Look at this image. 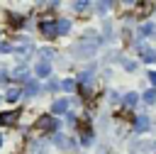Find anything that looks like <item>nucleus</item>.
<instances>
[{
    "label": "nucleus",
    "instance_id": "obj_1",
    "mask_svg": "<svg viewBox=\"0 0 156 154\" xmlns=\"http://www.w3.org/2000/svg\"><path fill=\"white\" fill-rule=\"evenodd\" d=\"M95 49H98V37L85 34V37L73 46V56H78V59H90V56L95 54Z\"/></svg>",
    "mask_w": 156,
    "mask_h": 154
},
{
    "label": "nucleus",
    "instance_id": "obj_2",
    "mask_svg": "<svg viewBox=\"0 0 156 154\" xmlns=\"http://www.w3.org/2000/svg\"><path fill=\"white\" fill-rule=\"evenodd\" d=\"M56 127H58V122H56L54 117H49V115L39 117L37 125H34V130H39V132H49V130H56Z\"/></svg>",
    "mask_w": 156,
    "mask_h": 154
},
{
    "label": "nucleus",
    "instance_id": "obj_3",
    "mask_svg": "<svg viewBox=\"0 0 156 154\" xmlns=\"http://www.w3.org/2000/svg\"><path fill=\"white\" fill-rule=\"evenodd\" d=\"M39 29H41V34L54 37V34H56V22H51L49 17H44V20H41V24H39Z\"/></svg>",
    "mask_w": 156,
    "mask_h": 154
},
{
    "label": "nucleus",
    "instance_id": "obj_4",
    "mask_svg": "<svg viewBox=\"0 0 156 154\" xmlns=\"http://www.w3.org/2000/svg\"><path fill=\"white\" fill-rule=\"evenodd\" d=\"M34 71H37V76H41V78H46V76L51 73V64H49V61H39V64L34 66Z\"/></svg>",
    "mask_w": 156,
    "mask_h": 154
},
{
    "label": "nucleus",
    "instance_id": "obj_5",
    "mask_svg": "<svg viewBox=\"0 0 156 154\" xmlns=\"http://www.w3.org/2000/svg\"><path fill=\"white\" fill-rule=\"evenodd\" d=\"M51 110H54L56 115H61V112H66V110H68V100H66V98H58V100H54V105H51Z\"/></svg>",
    "mask_w": 156,
    "mask_h": 154
},
{
    "label": "nucleus",
    "instance_id": "obj_6",
    "mask_svg": "<svg viewBox=\"0 0 156 154\" xmlns=\"http://www.w3.org/2000/svg\"><path fill=\"white\" fill-rule=\"evenodd\" d=\"M146 127H149V117L146 115H139L134 120V132H146Z\"/></svg>",
    "mask_w": 156,
    "mask_h": 154
},
{
    "label": "nucleus",
    "instance_id": "obj_7",
    "mask_svg": "<svg viewBox=\"0 0 156 154\" xmlns=\"http://www.w3.org/2000/svg\"><path fill=\"white\" fill-rule=\"evenodd\" d=\"M17 115H20L17 110H10V112L0 115V122H2V125H15V122H17Z\"/></svg>",
    "mask_w": 156,
    "mask_h": 154
},
{
    "label": "nucleus",
    "instance_id": "obj_8",
    "mask_svg": "<svg viewBox=\"0 0 156 154\" xmlns=\"http://www.w3.org/2000/svg\"><path fill=\"white\" fill-rule=\"evenodd\" d=\"M68 29H71V22L68 20H58L56 22V34H68Z\"/></svg>",
    "mask_w": 156,
    "mask_h": 154
},
{
    "label": "nucleus",
    "instance_id": "obj_9",
    "mask_svg": "<svg viewBox=\"0 0 156 154\" xmlns=\"http://www.w3.org/2000/svg\"><path fill=\"white\" fill-rule=\"evenodd\" d=\"M154 32H156V27H154L151 22H146V24L139 27V37H149V34H154Z\"/></svg>",
    "mask_w": 156,
    "mask_h": 154
},
{
    "label": "nucleus",
    "instance_id": "obj_10",
    "mask_svg": "<svg viewBox=\"0 0 156 154\" xmlns=\"http://www.w3.org/2000/svg\"><path fill=\"white\" fill-rule=\"evenodd\" d=\"M24 93H27V95H37V93H39V83H37V81H27Z\"/></svg>",
    "mask_w": 156,
    "mask_h": 154
},
{
    "label": "nucleus",
    "instance_id": "obj_11",
    "mask_svg": "<svg viewBox=\"0 0 156 154\" xmlns=\"http://www.w3.org/2000/svg\"><path fill=\"white\" fill-rule=\"evenodd\" d=\"M20 95H22V93H20V88H17V86H10V88H7V95H5V98H7L10 103H12V100H17Z\"/></svg>",
    "mask_w": 156,
    "mask_h": 154
},
{
    "label": "nucleus",
    "instance_id": "obj_12",
    "mask_svg": "<svg viewBox=\"0 0 156 154\" xmlns=\"http://www.w3.org/2000/svg\"><path fill=\"white\" fill-rule=\"evenodd\" d=\"M54 142H56L58 147H66V149H71V147H73V142H71V139H66V137H61V134H56V137H54Z\"/></svg>",
    "mask_w": 156,
    "mask_h": 154
},
{
    "label": "nucleus",
    "instance_id": "obj_13",
    "mask_svg": "<svg viewBox=\"0 0 156 154\" xmlns=\"http://www.w3.org/2000/svg\"><path fill=\"white\" fill-rule=\"evenodd\" d=\"M10 76H12L15 81H22V78H27V68H22V66H20V68H15Z\"/></svg>",
    "mask_w": 156,
    "mask_h": 154
},
{
    "label": "nucleus",
    "instance_id": "obj_14",
    "mask_svg": "<svg viewBox=\"0 0 156 154\" xmlns=\"http://www.w3.org/2000/svg\"><path fill=\"white\" fill-rule=\"evenodd\" d=\"M93 71H95V68H93V66H90V68H85V71H83V73H80V83H88V81H90V78H93Z\"/></svg>",
    "mask_w": 156,
    "mask_h": 154
},
{
    "label": "nucleus",
    "instance_id": "obj_15",
    "mask_svg": "<svg viewBox=\"0 0 156 154\" xmlns=\"http://www.w3.org/2000/svg\"><path fill=\"white\" fill-rule=\"evenodd\" d=\"M154 100H156V90H154V88H149V90L144 93V103L149 105V103H154Z\"/></svg>",
    "mask_w": 156,
    "mask_h": 154
},
{
    "label": "nucleus",
    "instance_id": "obj_16",
    "mask_svg": "<svg viewBox=\"0 0 156 154\" xmlns=\"http://www.w3.org/2000/svg\"><path fill=\"white\" fill-rule=\"evenodd\" d=\"M61 88H63V90H73V88H76V81H73V78H66V81H61Z\"/></svg>",
    "mask_w": 156,
    "mask_h": 154
},
{
    "label": "nucleus",
    "instance_id": "obj_17",
    "mask_svg": "<svg viewBox=\"0 0 156 154\" xmlns=\"http://www.w3.org/2000/svg\"><path fill=\"white\" fill-rule=\"evenodd\" d=\"M73 7H76V10H88V7H90V2H88V0H76V2H73Z\"/></svg>",
    "mask_w": 156,
    "mask_h": 154
},
{
    "label": "nucleus",
    "instance_id": "obj_18",
    "mask_svg": "<svg viewBox=\"0 0 156 154\" xmlns=\"http://www.w3.org/2000/svg\"><path fill=\"white\" fill-rule=\"evenodd\" d=\"M110 5H112L110 0H100V2H95V7H98L100 12H105V10H110Z\"/></svg>",
    "mask_w": 156,
    "mask_h": 154
},
{
    "label": "nucleus",
    "instance_id": "obj_19",
    "mask_svg": "<svg viewBox=\"0 0 156 154\" xmlns=\"http://www.w3.org/2000/svg\"><path fill=\"white\" fill-rule=\"evenodd\" d=\"M39 51H41V61H46V59L54 56V49H49V46H44V49H39Z\"/></svg>",
    "mask_w": 156,
    "mask_h": 154
},
{
    "label": "nucleus",
    "instance_id": "obj_20",
    "mask_svg": "<svg viewBox=\"0 0 156 154\" xmlns=\"http://www.w3.org/2000/svg\"><path fill=\"white\" fill-rule=\"evenodd\" d=\"M141 56H144V61H149V64H151V61H156V54H154L151 49H146V51H141Z\"/></svg>",
    "mask_w": 156,
    "mask_h": 154
},
{
    "label": "nucleus",
    "instance_id": "obj_21",
    "mask_svg": "<svg viewBox=\"0 0 156 154\" xmlns=\"http://www.w3.org/2000/svg\"><path fill=\"white\" fill-rule=\"evenodd\" d=\"M134 103H136V95H134V93H127V98H124V108H132Z\"/></svg>",
    "mask_w": 156,
    "mask_h": 154
},
{
    "label": "nucleus",
    "instance_id": "obj_22",
    "mask_svg": "<svg viewBox=\"0 0 156 154\" xmlns=\"http://www.w3.org/2000/svg\"><path fill=\"white\" fill-rule=\"evenodd\" d=\"M151 7H154L151 2H146V5H139V12H136V15H149V10H151Z\"/></svg>",
    "mask_w": 156,
    "mask_h": 154
},
{
    "label": "nucleus",
    "instance_id": "obj_23",
    "mask_svg": "<svg viewBox=\"0 0 156 154\" xmlns=\"http://www.w3.org/2000/svg\"><path fill=\"white\" fill-rule=\"evenodd\" d=\"M90 142H93V134L85 132V134H83V144H90Z\"/></svg>",
    "mask_w": 156,
    "mask_h": 154
},
{
    "label": "nucleus",
    "instance_id": "obj_24",
    "mask_svg": "<svg viewBox=\"0 0 156 154\" xmlns=\"http://www.w3.org/2000/svg\"><path fill=\"white\" fill-rule=\"evenodd\" d=\"M56 88H58V83H56V81H49V86H46V90H56Z\"/></svg>",
    "mask_w": 156,
    "mask_h": 154
},
{
    "label": "nucleus",
    "instance_id": "obj_25",
    "mask_svg": "<svg viewBox=\"0 0 156 154\" xmlns=\"http://www.w3.org/2000/svg\"><path fill=\"white\" fill-rule=\"evenodd\" d=\"M134 66H136L134 61H124V68H129V71H134Z\"/></svg>",
    "mask_w": 156,
    "mask_h": 154
},
{
    "label": "nucleus",
    "instance_id": "obj_26",
    "mask_svg": "<svg viewBox=\"0 0 156 154\" xmlns=\"http://www.w3.org/2000/svg\"><path fill=\"white\" fill-rule=\"evenodd\" d=\"M149 78H151V83H156V71H149Z\"/></svg>",
    "mask_w": 156,
    "mask_h": 154
},
{
    "label": "nucleus",
    "instance_id": "obj_27",
    "mask_svg": "<svg viewBox=\"0 0 156 154\" xmlns=\"http://www.w3.org/2000/svg\"><path fill=\"white\" fill-rule=\"evenodd\" d=\"M0 144H2V137H0Z\"/></svg>",
    "mask_w": 156,
    "mask_h": 154
},
{
    "label": "nucleus",
    "instance_id": "obj_28",
    "mask_svg": "<svg viewBox=\"0 0 156 154\" xmlns=\"http://www.w3.org/2000/svg\"><path fill=\"white\" fill-rule=\"evenodd\" d=\"M0 125H2V122H0Z\"/></svg>",
    "mask_w": 156,
    "mask_h": 154
}]
</instances>
